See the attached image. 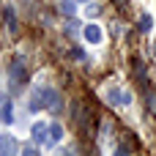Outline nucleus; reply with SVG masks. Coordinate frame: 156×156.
I'll list each match as a JSON object with an SVG mask.
<instances>
[{
  "mask_svg": "<svg viewBox=\"0 0 156 156\" xmlns=\"http://www.w3.org/2000/svg\"><path fill=\"white\" fill-rule=\"evenodd\" d=\"M8 80L14 82V88H22V85L27 82V69H25L22 58H14V60L8 63Z\"/></svg>",
  "mask_w": 156,
  "mask_h": 156,
  "instance_id": "f257e3e1",
  "label": "nucleus"
},
{
  "mask_svg": "<svg viewBox=\"0 0 156 156\" xmlns=\"http://www.w3.org/2000/svg\"><path fill=\"white\" fill-rule=\"evenodd\" d=\"M71 112H74V123H77V129H80L82 134H88V132H90V112H88L80 101L74 104V110H71Z\"/></svg>",
  "mask_w": 156,
  "mask_h": 156,
  "instance_id": "f03ea898",
  "label": "nucleus"
},
{
  "mask_svg": "<svg viewBox=\"0 0 156 156\" xmlns=\"http://www.w3.org/2000/svg\"><path fill=\"white\" fill-rule=\"evenodd\" d=\"M44 99H47V88H41V85L33 88V96H30V101H27V110H30V112H38L41 107H47Z\"/></svg>",
  "mask_w": 156,
  "mask_h": 156,
  "instance_id": "7ed1b4c3",
  "label": "nucleus"
},
{
  "mask_svg": "<svg viewBox=\"0 0 156 156\" xmlns=\"http://www.w3.org/2000/svg\"><path fill=\"white\" fill-rule=\"evenodd\" d=\"M107 101H110V104H129V101H132V93L118 90V88H110V90H107Z\"/></svg>",
  "mask_w": 156,
  "mask_h": 156,
  "instance_id": "20e7f679",
  "label": "nucleus"
},
{
  "mask_svg": "<svg viewBox=\"0 0 156 156\" xmlns=\"http://www.w3.org/2000/svg\"><path fill=\"white\" fill-rule=\"evenodd\" d=\"M82 36H85V41H90V44H101V38H104V33H101L99 25H88V27L82 30Z\"/></svg>",
  "mask_w": 156,
  "mask_h": 156,
  "instance_id": "39448f33",
  "label": "nucleus"
},
{
  "mask_svg": "<svg viewBox=\"0 0 156 156\" xmlns=\"http://www.w3.org/2000/svg\"><path fill=\"white\" fill-rule=\"evenodd\" d=\"M47 107H49L52 112H60V110H63V104H60V93L52 90V88H47Z\"/></svg>",
  "mask_w": 156,
  "mask_h": 156,
  "instance_id": "423d86ee",
  "label": "nucleus"
},
{
  "mask_svg": "<svg viewBox=\"0 0 156 156\" xmlns=\"http://www.w3.org/2000/svg\"><path fill=\"white\" fill-rule=\"evenodd\" d=\"M3 154H16V140L11 134H0V156Z\"/></svg>",
  "mask_w": 156,
  "mask_h": 156,
  "instance_id": "0eeeda50",
  "label": "nucleus"
},
{
  "mask_svg": "<svg viewBox=\"0 0 156 156\" xmlns=\"http://www.w3.org/2000/svg\"><path fill=\"white\" fill-rule=\"evenodd\" d=\"M47 132H49L47 123H33V143H36V145L47 143Z\"/></svg>",
  "mask_w": 156,
  "mask_h": 156,
  "instance_id": "6e6552de",
  "label": "nucleus"
},
{
  "mask_svg": "<svg viewBox=\"0 0 156 156\" xmlns=\"http://www.w3.org/2000/svg\"><path fill=\"white\" fill-rule=\"evenodd\" d=\"M60 140H63V126H60V123H49L47 143H60Z\"/></svg>",
  "mask_w": 156,
  "mask_h": 156,
  "instance_id": "1a4fd4ad",
  "label": "nucleus"
},
{
  "mask_svg": "<svg viewBox=\"0 0 156 156\" xmlns=\"http://www.w3.org/2000/svg\"><path fill=\"white\" fill-rule=\"evenodd\" d=\"M0 121H3V123H11V121H14V107H11V101H3V104H0Z\"/></svg>",
  "mask_w": 156,
  "mask_h": 156,
  "instance_id": "9d476101",
  "label": "nucleus"
},
{
  "mask_svg": "<svg viewBox=\"0 0 156 156\" xmlns=\"http://www.w3.org/2000/svg\"><path fill=\"white\" fill-rule=\"evenodd\" d=\"M3 19H5V25H8V30H11V36L16 33V16H14V8H5L3 11Z\"/></svg>",
  "mask_w": 156,
  "mask_h": 156,
  "instance_id": "9b49d317",
  "label": "nucleus"
},
{
  "mask_svg": "<svg viewBox=\"0 0 156 156\" xmlns=\"http://www.w3.org/2000/svg\"><path fill=\"white\" fill-rule=\"evenodd\" d=\"M145 99H148V110L156 115V90L154 88H145Z\"/></svg>",
  "mask_w": 156,
  "mask_h": 156,
  "instance_id": "f8f14e48",
  "label": "nucleus"
},
{
  "mask_svg": "<svg viewBox=\"0 0 156 156\" xmlns=\"http://www.w3.org/2000/svg\"><path fill=\"white\" fill-rule=\"evenodd\" d=\"M151 27H154V19H151V14H143V16H140V30H143V33H148Z\"/></svg>",
  "mask_w": 156,
  "mask_h": 156,
  "instance_id": "ddd939ff",
  "label": "nucleus"
},
{
  "mask_svg": "<svg viewBox=\"0 0 156 156\" xmlns=\"http://www.w3.org/2000/svg\"><path fill=\"white\" fill-rule=\"evenodd\" d=\"M60 11L66 16H74V0H60Z\"/></svg>",
  "mask_w": 156,
  "mask_h": 156,
  "instance_id": "4468645a",
  "label": "nucleus"
},
{
  "mask_svg": "<svg viewBox=\"0 0 156 156\" xmlns=\"http://www.w3.org/2000/svg\"><path fill=\"white\" fill-rule=\"evenodd\" d=\"M71 58H74V60H85V52H82V49H71Z\"/></svg>",
  "mask_w": 156,
  "mask_h": 156,
  "instance_id": "2eb2a0df",
  "label": "nucleus"
},
{
  "mask_svg": "<svg viewBox=\"0 0 156 156\" xmlns=\"http://www.w3.org/2000/svg\"><path fill=\"white\" fill-rule=\"evenodd\" d=\"M85 14H88V16H99V5H88Z\"/></svg>",
  "mask_w": 156,
  "mask_h": 156,
  "instance_id": "dca6fc26",
  "label": "nucleus"
},
{
  "mask_svg": "<svg viewBox=\"0 0 156 156\" xmlns=\"http://www.w3.org/2000/svg\"><path fill=\"white\" fill-rule=\"evenodd\" d=\"M74 3H90V0H74Z\"/></svg>",
  "mask_w": 156,
  "mask_h": 156,
  "instance_id": "f3484780",
  "label": "nucleus"
},
{
  "mask_svg": "<svg viewBox=\"0 0 156 156\" xmlns=\"http://www.w3.org/2000/svg\"><path fill=\"white\" fill-rule=\"evenodd\" d=\"M154 58H156V41H154Z\"/></svg>",
  "mask_w": 156,
  "mask_h": 156,
  "instance_id": "a211bd4d",
  "label": "nucleus"
},
{
  "mask_svg": "<svg viewBox=\"0 0 156 156\" xmlns=\"http://www.w3.org/2000/svg\"><path fill=\"white\" fill-rule=\"evenodd\" d=\"M115 3H123V0H115Z\"/></svg>",
  "mask_w": 156,
  "mask_h": 156,
  "instance_id": "6ab92c4d",
  "label": "nucleus"
}]
</instances>
